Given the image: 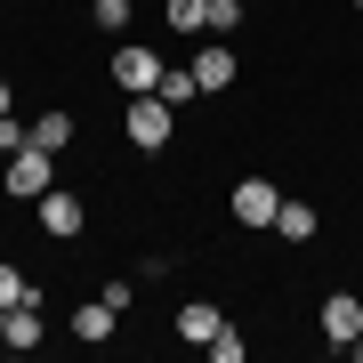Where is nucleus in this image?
Returning <instances> with one entry per match:
<instances>
[{"label": "nucleus", "instance_id": "1", "mask_svg": "<svg viewBox=\"0 0 363 363\" xmlns=\"http://www.w3.org/2000/svg\"><path fill=\"white\" fill-rule=\"evenodd\" d=\"M0 186H9V194L16 202H40V194H49V186H57V154H49V145H16V154L9 162H0Z\"/></svg>", "mask_w": 363, "mask_h": 363}, {"label": "nucleus", "instance_id": "2", "mask_svg": "<svg viewBox=\"0 0 363 363\" xmlns=\"http://www.w3.org/2000/svg\"><path fill=\"white\" fill-rule=\"evenodd\" d=\"M162 73H169V65H162L154 49H138V40H130V49H113V65H105V81H113L121 97H154Z\"/></svg>", "mask_w": 363, "mask_h": 363}, {"label": "nucleus", "instance_id": "3", "mask_svg": "<svg viewBox=\"0 0 363 363\" xmlns=\"http://www.w3.org/2000/svg\"><path fill=\"white\" fill-rule=\"evenodd\" d=\"M169 113H178L169 97H130L121 130H130V145H138V154H162V145H169Z\"/></svg>", "mask_w": 363, "mask_h": 363}, {"label": "nucleus", "instance_id": "4", "mask_svg": "<svg viewBox=\"0 0 363 363\" xmlns=\"http://www.w3.org/2000/svg\"><path fill=\"white\" fill-rule=\"evenodd\" d=\"M315 323H323V339H331L339 355H347L355 339H363V298H355V291H331L323 307H315Z\"/></svg>", "mask_w": 363, "mask_h": 363}, {"label": "nucleus", "instance_id": "5", "mask_svg": "<svg viewBox=\"0 0 363 363\" xmlns=\"http://www.w3.org/2000/svg\"><path fill=\"white\" fill-rule=\"evenodd\" d=\"M81 226H89V202H81L73 186H49V194H40V234H57V242H73Z\"/></svg>", "mask_w": 363, "mask_h": 363}, {"label": "nucleus", "instance_id": "6", "mask_svg": "<svg viewBox=\"0 0 363 363\" xmlns=\"http://www.w3.org/2000/svg\"><path fill=\"white\" fill-rule=\"evenodd\" d=\"M274 210H283L274 178H234V226H274Z\"/></svg>", "mask_w": 363, "mask_h": 363}, {"label": "nucleus", "instance_id": "7", "mask_svg": "<svg viewBox=\"0 0 363 363\" xmlns=\"http://www.w3.org/2000/svg\"><path fill=\"white\" fill-rule=\"evenodd\" d=\"M169 331H178V339H186V347H210V339H218V331H226V315H218V307H210V298H186V307H178V323H169Z\"/></svg>", "mask_w": 363, "mask_h": 363}, {"label": "nucleus", "instance_id": "8", "mask_svg": "<svg viewBox=\"0 0 363 363\" xmlns=\"http://www.w3.org/2000/svg\"><path fill=\"white\" fill-rule=\"evenodd\" d=\"M194 81H202V97H218V89H234V40H210V49L194 57Z\"/></svg>", "mask_w": 363, "mask_h": 363}, {"label": "nucleus", "instance_id": "9", "mask_svg": "<svg viewBox=\"0 0 363 363\" xmlns=\"http://www.w3.org/2000/svg\"><path fill=\"white\" fill-rule=\"evenodd\" d=\"M0 347H40V298H16L9 307V339Z\"/></svg>", "mask_w": 363, "mask_h": 363}, {"label": "nucleus", "instance_id": "10", "mask_svg": "<svg viewBox=\"0 0 363 363\" xmlns=\"http://www.w3.org/2000/svg\"><path fill=\"white\" fill-rule=\"evenodd\" d=\"M73 339H89V347H105V339H113V307H105V298H89V307H73Z\"/></svg>", "mask_w": 363, "mask_h": 363}, {"label": "nucleus", "instance_id": "11", "mask_svg": "<svg viewBox=\"0 0 363 363\" xmlns=\"http://www.w3.org/2000/svg\"><path fill=\"white\" fill-rule=\"evenodd\" d=\"M33 145H49V154H65V145H73V113H65V105H49V113L33 121Z\"/></svg>", "mask_w": 363, "mask_h": 363}, {"label": "nucleus", "instance_id": "12", "mask_svg": "<svg viewBox=\"0 0 363 363\" xmlns=\"http://www.w3.org/2000/svg\"><path fill=\"white\" fill-rule=\"evenodd\" d=\"M274 234H283V242H307V234H315V210L307 202H283V210H274Z\"/></svg>", "mask_w": 363, "mask_h": 363}, {"label": "nucleus", "instance_id": "13", "mask_svg": "<svg viewBox=\"0 0 363 363\" xmlns=\"http://www.w3.org/2000/svg\"><path fill=\"white\" fill-rule=\"evenodd\" d=\"M154 97H169V105H194V97H202V81H194V65H169Z\"/></svg>", "mask_w": 363, "mask_h": 363}, {"label": "nucleus", "instance_id": "14", "mask_svg": "<svg viewBox=\"0 0 363 363\" xmlns=\"http://www.w3.org/2000/svg\"><path fill=\"white\" fill-rule=\"evenodd\" d=\"M89 16H97L105 33H130L138 25V0H89Z\"/></svg>", "mask_w": 363, "mask_h": 363}, {"label": "nucleus", "instance_id": "15", "mask_svg": "<svg viewBox=\"0 0 363 363\" xmlns=\"http://www.w3.org/2000/svg\"><path fill=\"white\" fill-rule=\"evenodd\" d=\"M169 33H210V0H169Z\"/></svg>", "mask_w": 363, "mask_h": 363}, {"label": "nucleus", "instance_id": "16", "mask_svg": "<svg viewBox=\"0 0 363 363\" xmlns=\"http://www.w3.org/2000/svg\"><path fill=\"white\" fill-rule=\"evenodd\" d=\"M16 298H40V283H33L25 267H9V259H0V307H16Z\"/></svg>", "mask_w": 363, "mask_h": 363}, {"label": "nucleus", "instance_id": "17", "mask_svg": "<svg viewBox=\"0 0 363 363\" xmlns=\"http://www.w3.org/2000/svg\"><path fill=\"white\" fill-rule=\"evenodd\" d=\"M234 25H242V0H210V33L234 40Z\"/></svg>", "mask_w": 363, "mask_h": 363}, {"label": "nucleus", "instance_id": "18", "mask_svg": "<svg viewBox=\"0 0 363 363\" xmlns=\"http://www.w3.org/2000/svg\"><path fill=\"white\" fill-rule=\"evenodd\" d=\"M210 355H218V363H242V355H250V339H242V331H234V323H226L218 339H210Z\"/></svg>", "mask_w": 363, "mask_h": 363}, {"label": "nucleus", "instance_id": "19", "mask_svg": "<svg viewBox=\"0 0 363 363\" xmlns=\"http://www.w3.org/2000/svg\"><path fill=\"white\" fill-rule=\"evenodd\" d=\"M33 138V121H16V113H0V162H9L16 154V145H25Z\"/></svg>", "mask_w": 363, "mask_h": 363}, {"label": "nucleus", "instance_id": "20", "mask_svg": "<svg viewBox=\"0 0 363 363\" xmlns=\"http://www.w3.org/2000/svg\"><path fill=\"white\" fill-rule=\"evenodd\" d=\"M0 339H9V307H0Z\"/></svg>", "mask_w": 363, "mask_h": 363}, {"label": "nucleus", "instance_id": "21", "mask_svg": "<svg viewBox=\"0 0 363 363\" xmlns=\"http://www.w3.org/2000/svg\"><path fill=\"white\" fill-rule=\"evenodd\" d=\"M355 9H363V0H355Z\"/></svg>", "mask_w": 363, "mask_h": 363}]
</instances>
